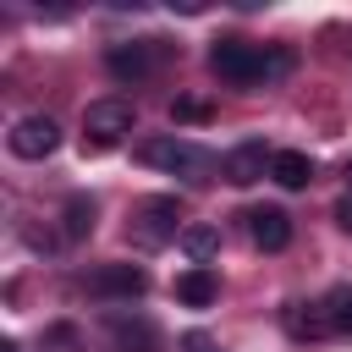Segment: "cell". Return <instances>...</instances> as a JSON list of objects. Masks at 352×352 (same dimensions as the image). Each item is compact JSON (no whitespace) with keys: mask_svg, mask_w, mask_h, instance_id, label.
Here are the masks:
<instances>
[{"mask_svg":"<svg viewBox=\"0 0 352 352\" xmlns=\"http://www.w3.org/2000/svg\"><path fill=\"white\" fill-rule=\"evenodd\" d=\"M324 319H330V330L352 336V286H336V292L324 297Z\"/></svg>","mask_w":352,"mask_h":352,"instance_id":"cell-16","label":"cell"},{"mask_svg":"<svg viewBox=\"0 0 352 352\" xmlns=\"http://www.w3.org/2000/svg\"><path fill=\"white\" fill-rule=\"evenodd\" d=\"M143 286H148V275L138 264H99L88 275V297H99V302H132V297H143Z\"/></svg>","mask_w":352,"mask_h":352,"instance_id":"cell-4","label":"cell"},{"mask_svg":"<svg viewBox=\"0 0 352 352\" xmlns=\"http://www.w3.org/2000/svg\"><path fill=\"white\" fill-rule=\"evenodd\" d=\"M336 226L352 236V192H341V198H336Z\"/></svg>","mask_w":352,"mask_h":352,"instance_id":"cell-19","label":"cell"},{"mask_svg":"<svg viewBox=\"0 0 352 352\" xmlns=\"http://www.w3.org/2000/svg\"><path fill=\"white\" fill-rule=\"evenodd\" d=\"M209 72H214L220 82H236V88L264 82V50H258V44H242V38H220V44L209 50Z\"/></svg>","mask_w":352,"mask_h":352,"instance_id":"cell-2","label":"cell"},{"mask_svg":"<svg viewBox=\"0 0 352 352\" xmlns=\"http://www.w3.org/2000/svg\"><path fill=\"white\" fill-rule=\"evenodd\" d=\"M182 253H187L192 264H209V258L220 253V231H214V226H187V231H182Z\"/></svg>","mask_w":352,"mask_h":352,"instance_id":"cell-15","label":"cell"},{"mask_svg":"<svg viewBox=\"0 0 352 352\" xmlns=\"http://www.w3.org/2000/svg\"><path fill=\"white\" fill-rule=\"evenodd\" d=\"M0 352H22V346H16V341H0Z\"/></svg>","mask_w":352,"mask_h":352,"instance_id":"cell-21","label":"cell"},{"mask_svg":"<svg viewBox=\"0 0 352 352\" xmlns=\"http://www.w3.org/2000/svg\"><path fill=\"white\" fill-rule=\"evenodd\" d=\"M286 336H292V341H319V336H330L324 302H292V308H286Z\"/></svg>","mask_w":352,"mask_h":352,"instance_id":"cell-12","label":"cell"},{"mask_svg":"<svg viewBox=\"0 0 352 352\" xmlns=\"http://www.w3.org/2000/svg\"><path fill=\"white\" fill-rule=\"evenodd\" d=\"M132 121H138L132 99H94L82 110V148H116L132 132Z\"/></svg>","mask_w":352,"mask_h":352,"instance_id":"cell-1","label":"cell"},{"mask_svg":"<svg viewBox=\"0 0 352 352\" xmlns=\"http://www.w3.org/2000/svg\"><path fill=\"white\" fill-rule=\"evenodd\" d=\"M138 160L143 165H160V170H192L198 165V148L182 143V138H148V143H138Z\"/></svg>","mask_w":352,"mask_h":352,"instance_id":"cell-9","label":"cell"},{"mask_svg":"<svg viewBox=\"0 0 352 352\" xmlns=\"http://www.w3.org/2000/svg\"><path fill=\"white\" fill-rule=\"evenodd\" d=\"M214 110H209V99H192V94H182L176 104H170V121H209Z\"/></svg>","mask_w":352,"mask_h":352,"instance_id":"cell-17","label":"cell"},{"mask_svg":"<svg viewBox=\"0 0 352 352\" xmlns=\"http://www.w3.org/2000/svg\"><path fill=\"white\" fill-rule=\"evenodd\" d=\"M214 297H220V280H214L209 264H192V270L176 275V302H187V308H209Z\"/></svg>","mask_w":352,"mask_h":352,"instance_id":"cell-10","label":"cell"},{"mask_svg":"<svg viewBox=\"0 0 352 352\" xmlns=\"http://www.w3.org/2000/svg\"><path fill=\"white\" fill-rule=\"evenodd\" d=\"M110 352H160V330L148 319H110Z\"/></svg>","mask_w":352,"mask_h":352,"instance_id":"cell-11","label":"cell"},{"mask_svg":"<svg viewBox=\"0 0 352 352\" xmlns=\"http://www.w3.org/2000/svg\"><path fill=\"white\" fill-rule=\"evenodd\" d=\"M187 226H182V204L176 198H143L138 204V214H132V236L143 242V248H165V242H176Z\"/></svg>","mask_w":352,"mask_h":352,"instance_id":"cell-3","label":"cell"},{"mask_svg":"<svg viewBox=\"0 0 352 352\" xmlns=\"http://www.w3.org/2000/svg\"><path fill=\"white\" fill-rule=\"evenodd\" d=\"M270 176H275L286 192H302V187L314 182V160H308L302 148H280V154H275V165H270Z\"/></svg>","mask_w":352,"mask_h":352,"instance_id":"cell-13","label":"cell"},{"mask_svg":"<svg viewBox=\"0 0 352 352\" xmlns=\"http://www.w3.org/2000/svg\"><path fill=\"white\" fill-rule=\"evenodd\" d=\"M248 231H253V242H258L264 253H280V248L292 242V214H286V209H275V204L248 209Z\"/></svg>","mask_w":352,"mask_h":352,"instance_id":"cell-8","label":"cell"},{"mask_svg":"<svg viewBox=\"0 0 352 352\" xmlns=\"http://www.w3.org/2000/svg\"><path fill=\"white\" fill-rule=\"evenodd\" d=\"M297 66V55L292 50H264V82H275V77H286Z\"/></svg>","mask_w":352,"mask_h":352,"instance_id":"cell-18","label":"cell"},{"mask_svg":"<svg viewBox=\"0 0 352 352\" xmlns=\"http://www.w3.org/2000/svg\"><path fill=\"white\" fill-rule=\"evenodd\" d=\"M60 148V126L50 121V116H22L16 126H11V154L16 160H44V154H55Z\"/></svg>","mask_w":352,"mask_h":352,"instance_id":"cell-5","label":"cell"},{"mask_svg":"<svg viewBox=\"0 0 352 352\" xmlns=\"http://www.w3.org/2000/svg\"><path fill=\"white\" fill-rule=\"evenodd\" d=\"M104 66H110L116 82H143L154 72V38H143V44H110Z\"/></svg>","mask_w":352,"mask_h":352,"instance_id":"cell-7","label":"cell"},{"mask_svg":"<svg viewBox=\"0 0 352 352\" xmlns=\"http://www.w3.org/2000/svg\"><path fill=\"white\" fill-rule=\"evenodd\" d=\"M346 182H352V160H346Z\"/></svg>","mask_w":352,"mask_h":352,"instance_id":"cell-22","label":"cell"},{"mask_svg":"<svg viewBox=\"0 0 352 352\" xmlns=\"http://www.w3.org/2000/svg\"><path fill=\"white\" fill-rule=\"evenodd\" d=\"M270 165H275V154H270L264 143H236V148L220 160V176H226L231 187H253V182L270 176Z\"/></svg>","mask_w":352,"mask_h":352,"instance_id":"cell-6","label":"cell"},{"mask_svg":"<svg viewBox=\"0 0 352 352\" xmlns=\"http://www.w3.org/2000/svg\"><path fill=\"white\" fill-rule=\"evenodd\" d=\"M60 220H66V226H60V231H66V242H82V236L94 231V198H82V192H77V198H66Z\"/></svg>","mask_w":352,"mask_h":352,"instance_id":"cell-14","label":"cell"},{"mask_svg":"<svg viewBox=\"0 0 352 352\" xmlns=\"http://www.w3.org/2000/svg\"><path fill=\"white\" fill-rule=\"evenodd\" d=\"M187 352H209V336H187Z\"/></svg>","mask_w":352,"mask_h":352,"instance_id":"cell-20","label":"cell"}]
</instances>
